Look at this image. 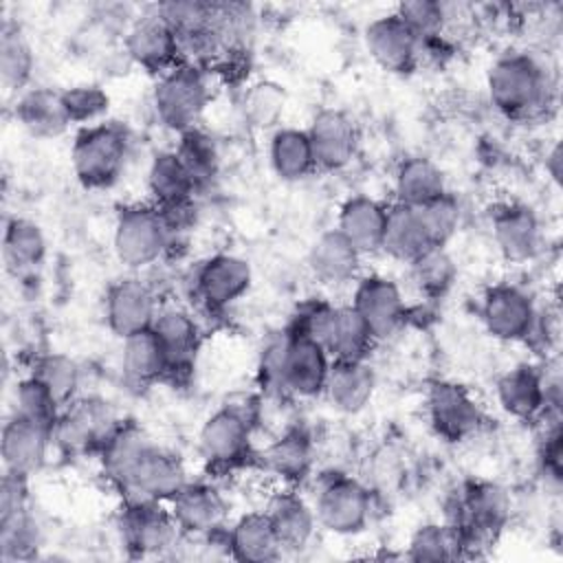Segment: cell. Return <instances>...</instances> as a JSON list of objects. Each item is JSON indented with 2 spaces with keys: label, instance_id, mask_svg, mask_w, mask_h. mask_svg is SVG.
Here are the masks:
<instances>
[{
  "label": "cell",
  "instance_id": "3",
  "mask_svg": "<svg viewBox=\"0 0 563 563\" xmlns=\"http://www.w3.org/2000/svg\"><path fill=\"white\" fill-rule=\"evenodd\" d=\"M169 227L158 207H125L114 224V253L121 264L143 268L154 264L169 246Z\"/></svg>",
  "mask_w": 563,
  "mask_h": 563
},
{
  "label": "cell",
  "instance_id": "38",
  "mask_svg": "<svg viewBox=\"0 0 563 563\" xmlns=\"http://www.w3.org/2000/svg\"><path fill=\"white\" fill-rule=\"evenodd\" d=\"M264 464L286 482H301L312 464L310 440L301 431H288L264 451Z\"/></svg>",
  "mask_w": 563,
  "mask_h": 563
},
{
  "label": "cell",
  "instance_id": "44",
  "mask_svg": "<svg viewBox=\"0 0 563 563\" xmlns=\"http://www.w3.org/2000/svg\"><path fill=\"white\" fill-rule=\"evenodd\" d=\"M15 413L53 431L62 413V405L55 400L44 383H40L35 376H29L20 380L15 389Z\"/></svg>",
  "mask_w": 563,
  "mask_h": 563
},
{
  "label": "cell",
  "instance_id": "25",
  "mask_svg": "<svg viewBox=\"0 0 563 563\" xmlns=\"http://www.w3.org/2000/svg\"><path fill=\"white\" fill-rule=\"evenodd\" d=\"M376 374L365 361H332L325 394L343 413L361 411L374 396Z\"/></svg>",
  "mask_w": 563,
  "mask_h": 563
},
{
  "label": "cell",
  "instance_id": "4",
  "mask_svg": "<svg viewBox=\"0 0 563 563\" xmlns=\"http://www.w3.org/2000/svg\"><path fill=\"white\" fill-rule=\"evenodd\" d=\"M209 103L205 75L194 64L167 70L154 88V108L163 125L176 132L194 130Z\"/></svg>",
  "mask_w": 563,
  "mask_h": 563
},
{
  "label": "cell",
  "instance_id": "14",
  "mask_svg": "<svg viewBox=\"0 0 563 563\" xmlns=\"http://www.w3.org/2000/svg\"><path fill=\"white\" fill-rule=\"evenodd\" d=\"M352 306L376 339L389 336L405 319V299L400 288L380 275H369L358 282Z\"/></svg>",
  "mask_w": 563,
  "mask_h": 563
},
{
  "label": "cell",
  "instance_id": "15",
  "mask_svg": "<svg viewBox=\"0 0 563 563\" xmlns=\"http://www.w3.org/2000/svg\"><path fill=\"white\" fill-rule=\"evenodd\" d=\"M306 132L310 136L314 161L319 167L341 169L356 154V145H358L356 125L341 110L328 108L317 112Z\"/></svg>",
  "mask_w": 563,
  "mask_h": 563
},
{
  "label": "cell",
  "instance_id": "10",
  "mask_svg": "<svg viewBox=\"0 0 563 563\" xmlns=\"http://www.w3.org/2000/svg\"><path fill=\"white\" fill-rule=\"evenodd\" d=\"M508 515L506 493L495 484H473L460 501V519L451 526L462 548L499 530Z\"/></svg>",
  "mask_w": 563,
  "mask_h": 563
},
{
  "label": "cell",
  "instance_id": "39",
  "mask_svg": "<svg viewBox=\"0 0 563 563\" xmlns=\"http://www.w3.org/2000/svg\"><path fill=\"white\" fill-rule=\"evenodd\" d=\"M33 73V51L15 24H4L0 33V77L9 90H20Z\"/></svg>",
  "mask_w": 563,
  "mask_h": 563
},
{
  "label": "cell",
  "instance_id": "35",
  "mask_svg": "<svg viewBox=\"0 0 563 563\" xmlns=\"http://www.w3.org/2000/svg\"><path fill=\"white\" fill-rule=\"evenodd\" d=\"M444 191V174L433 161L413 156L400 163L396 172V196L400 205L420 207Z\"/></svg>",
  "mask_w": 563,
  "mask_h": 563
},
{
  "label": "cell",
  "instance_id": "50",
  "mask_svg": "<svg viewBox=\"0 0 563 563\" xmlns=\"http://www.w3.org/2000/svg\"><path fill=\"white\" fill-rule=\"evenodd\" d=\"M334 317H336V308L334 306L312 301V303H308V306H303L299 310L290 332L299 334V336H306V339H310V341H314V343L325 347L330 330H332V323H334Z\"/></svg>",
  "mask_w": 563,
  "mask_h": 563
},
{
  "label": "cell",
  "instance_id": "47",
  "mask_svg": "<svg viewBox=\"0 0 563 563\" xmlns=\"http://www.w3.org/2000/svg\"><path fill=\"white\" fill-rule=\"evenodd\" d=\"M286 95L275 81H257L244 92V117L257 128H271L279 121Z\"/></svg>",
  "mask_w": 563,
  "mask_h": 563
},
{
  "label": "cell",
  "instance_id": "17",
  "mask_svg": "<svg viewBox=\"0 0 563 563\" xmlns=\"http://www.w3.org/2000/svg\"><path fill=\"white\" fill-rule=\"evenodd\" d=\"M330 354L323 345L288 332L284 356V389L297 396H314L325 389Z\"/></svg>",
  "mask_w": 563,
  "mask_h": 563
},
{
  "label": "cell",
  "instance_id": "8",
  "mask_svg": "<svg viewBox=\"0 0 563 563\" xmlns=\"http://www.w3.org/2000/svg\"><path fill=\"white\" fill-rule=\"evenodd\" d=\"M482 317L495 339L519 341L530 334L537 310L528 292L510 284H499L486 292Z\"/></svg>",
  "mask_w": 563,
  "mask_h": 563
},
{
  "label": "cell",
  "instance_id": "13",
  "mask_svg": "<svg viewBox=\"0 0 563 563\" xmlns=\"http://www.w3.org/2000/svg\"><path fill=\"white\" fill-rule=\"evenodd\" d=\"M156 314V299L147 284L139 279H123L108 290L106 319L117 336L125 339L130 334L150 330Z\"/></svg>",
  "mask_w": 563,
  "mask_h": 563
},
{
  "label": "cell",
  "instance_id": "19",
  "mask_svg": "<svg viewBox=\"0 0 563 563\" xmlns=\"http://www.w3.org/2000/svg\"><path fill=\"white\" fill-rule=\"evenodd\" d=\"M429 416L435 431L453 442L471 435L479 424L477 402L460 385L451 383L431 387Z\"/></svg>",
  "mask_w": 563,
  "mask_h": 563
},
{
  "label": "cell",
  "instance_id": "2",
  "mask_svg": "<svg viewBox=\"0 0 563 563\" xmlns=\"http://www.w3.org/2000/svg\"><path fill=\"white\" fill-rule=\"evenodd\" d=\"M70 158L84 187H110L123 172L128 158V139L117 125H86L75 136Z\"/></svg>",
  "mask_w": 563,
  "mask_h": 563
},
{
  "label": "cell",
  "instance_id": "53",
  "mask_svg": "<svg viewBox=\"0 0 563 563\" xmlns=\"http://www.w3.org/2000/svg\"><path fill=\"white\" fill-rule=\"evenodd\" d=\"M545 169L550 172V176L559 183L561 180V147L554 145L548 156H545Z\"/></svg>",
  "mask_w": 563,
  "mask_h": 563
},
{
  "label": "cell",
  "instance_id": "46",
  "mask_svg": "<svg viewBox=\"0 0 563 563\" xmlns=\"http://www.w3.org/2000/svg\"><path fill=\"white\" fill-rule=\"evenodd\" d=\"M433 246H444L460 227V202L449 191L416 207Z\"/></svg>",
  "mask_w": 563,
  "mask_h": 563
},
{
  "label": "cell",
  "instance_id": "51",
  "mask_svg": "<svg viewBox=\"0 0 563 563\" xmlns=\"http://www.w3.org/2000/svg\"><path fill=\"white\" fill-rule=\"evenodd\" d=\"M286 347H288V332L273 336L264 345V350H262L260 376H262V383L266 387H271V389H284V356H286Z\"/></svg>",
  "mask_w": 563,
  "mask_h": 563
},
{
  "label": "cell",
  "instance_id": "37",
  "mask_svg": "<svg viewBox=\"0 0 563 563\" xmlns=\"http://www.w3.org/2000/svg\"><path fill=\"white\" fill-rule=\"evenodd\" d=\"M2 255L11 271L24 273L42 264L46 255V238L42 229L26 218H11L2 238Z\"/></svg>",
  "mask_w": 563,
  "mask_h": 563
},
{
  "label": "cell",
  "instance_id": "32",
  "mask_svg": "<svg viewBox=\"0 0 563 563\" xmlns=\"http://www.w3.org/2000/svg\"><path fill=\"white\" fill-rule=\"evenodd\" d=\"M497 396L504 411L530 420L545 409L543 376L532 367H515L499 378Z\"/></svg>",
  "mask_w": 563,
  "mask_h": 563
},
{
  "label": "cell",
  "instance_id": "11",
  "mask_svg": "<svg viewBox=\"0 0 563 563\" xmlns=\"http://www.w3.org/2000/svg\"><path fill=\"white\" fill-rule=\"evenodd\" d=\"M198 442L207 462L218 466L238 464L249 453V442H251L249 416H244L235 407L218 409L202 424Z\"/></svg>",
  "mask_w": 563,
  "mask_h": 563
},
{
  "label": "cell",
  "instance_id": "48",
  "mask_svg": "<svg viewBox=\"0 0 563 563\" xmlns=\"http://www.w3.org/2000/svg\"><path fill=\"white\" fill-rule=\"evenodd\" d=\"M396 15L420 37V40H431L440 33L446 11L444 4L433 2V0H409L398 4Z\"/></svg>",
  "mask_w": 563,
  "mask_h": 563
},
{
  "label": "cell",
  "instance_id": "5",
  "mask_svg": "<svg viewBox=\"0 0 563 563\" xmlns=\"http://www.w3.org/2000/svg\"><path fill=\"white\" fill-rule=\"evenodd\" d=\"M185 484L187 477L180 460L152 442L119 490L128 504H161L172 501Z\"/></svg>",
  "mask_w": 563,
  "mask_h": 563
},
{
  "label": "cell",
  "instance_id": "1",
  "mask_svg": "<svg viewBox=\"0 0 563 563\" xmlns=\"http://www.w3.org/2000/svg\"><path fill=\"white\" fill-rule=\"evenodd\" d=\"M488 92L499 112L508 117H528L545 103V73L528 55H504L488 73Z\"/></svg>",
  "mask_w": 563,
  "mask_h": 563
},
{
  "label": "cell",
  "instance_id": "34",
  "mask_svg": "<svg viewBox=\"0 0 563 563\" xmlns=\"http://www.w3.org/2000/svg\"><path fill=\"white\" fill-rule=\"evenodd\" d=\"M271 165L282 180H299L314 167V152L306 130L282 128L271 141Z\"/></svg>",
  "mask_w": 563,
  "mask_h": 563
},
{
  "label": "cell",
  "instance_id": "21",
  "mask_svg": "<svg viewBox=\"0 0 563 563\" xmlns=\"http://www.w3.org/2000/svg\"><path fill=\"white\" fill-rule=\"evenodd\" d=\"M152 330L163 347L167 374L189 369L200 345V332L194 317L180 308H165L156 314Z\"/></svg>",
  "mask_w": 563,
  "mask_h": 563
},
{
  "label": "cell",
  "instance_id": "27",
  "mask_svg": "<svg viewBox=\"0 0 563 563\" xmlns=\"http://www.w3.org/2000/svg\"><path fill=\"white\" fill-rule=\"evenodd\" d=\"M15 117L26 128V132L40 139L59 136L73 123L62 92L51 88L26 90L15 106Z\"/></svg>",
  "mask_w": 563,
  "mask_h": 563
},
{
  "label": "cell",
  "instance_id": "42",
  "mask_svg": "<svg viewBox=\"0 0 563 563\" xmlns=\"http://www.w3.org/2000/svg\"><path fill=\"white\" fill-rule=\"evenodd\" d=\"M40 545V530L29 508L0 519V554L4 561L29 559Z\"/></svg>",
  "mask_w": 563,
  "mask_h": 563
},
{
  "label": "cell",
  "instance_id": "28",
  "mask_svg": "<svg viewBox=\"0 0 563 563\" xmlns=\"http://www.w3.org/2000/svg\"><path fill=\"white\" fill-rule=\"evenodd\" d=\"M227 545L238 561L246 563H266L282 554V543L266 510L240 517L229 532Z\"/></svg>",
  "mask_w": 563,
  "mask_h": 563
},
{
  "label": "cell",
  "instance_id": "31",
  "mask_svg": "<svg viewBox=\"0 0 563 563\" xmlns=\"http://www.w3.org/2000/svg\"><path fill=\"white\" fill-rule=\"evenodd\" d=\"M266 515L273 521L282 550H301L312 539L317 515L301 497L292 493H279L268 504Z\"/></svg>",
  "mask_w": 563,
  "mask_h": 563
},
{
  "label": "cell",
  "instance_id": "41",
  "mask_svg": "<svg viewBox=\"0 0 563 563\" xmlns=\"http://www.w3.org/2000/svg\"><path fill=\"white\" fill-rule=\"evenodd\" d=\"M46 389L55 396V400L66 407L70 405L77 387H79V365L66 354H44L35 361L33 374Z\"/></svg>",
  "mask_w": 563,
  "mask_h": 563
},
{
  "label": "cell",
  "instance_id": "49",
  "mask_svg": "<svg viewBox=\"0 0 563 563\" xmlns=\"http://www.w3.org/2000/svg\"><path fill=\"white\" fill-rule=\"evenodd\" d=\"M73 123H90L108 110V95L99 86H75L62 92Z\"/></svg>",
  "mask_w": 563,
  "mask_h": 563
},
{
  "label": "cell",
  "instance_id": "26",
  "mask_svg": "<svg viewBox=\"0 0 563 563\" xmlns=\"http://www.w3.org/2000/svg\"><path fill=\"white\" fill-rule=\"evenodd\" d=\"M387 207L369 196H354L343 202L336 229L361 251L372 253L383 244Z\"/></svg>",
  "mask_w": 563,
  "mask_h": 563
},
{
  "label": "cell",
  "instance_id": "7",
  "mask_svg": "<svg viewBox=\"0 0 563 563\" xmlns=\"http://www.w3.org/2000/svg\"><path fill=\"white\" fill-rule=\"evenodd\" d=\"M369 493L352 477L328 479L317 497V521L334 534H356L369 519Z\"/></svg>",
  "mask_w": 563,
  "mask_h": 563
},
{
  "label": "cell",
  "instance_id": "45",
  "mask_svg": "<svg viewBox=\"0 0 563 563\" xmlns=\"http://www.w3.org/2000/svg\"><path fill=\"white\" fill-rule=\"evenodd\" d=\"M462 543L451 526H420L409 541L411 561H451L460 554Z\"/></svg>",
  "mask_w": 563,
  "mask_h": 563
},
{
  "label": "cell",
  "instance_id": "16",
  "mask_svg": "<svg viewBox=\"0 0 563 563\" xmlns=\"http://www.w3.org/2000/svg\"><path fill=\"white\" fill-rule=\"evenodd\" d=\"M251 279H253V273L246 260L238 255L220 253L209 257L200 266L196 275V288L200 299L209 308H227L249 290Z\"/></svg>",
  "mask_w": 563,
  "mask_h": 563
},
{
  "label": "cell",
  "instance_id": "40",
  "mask_svg": "<svg viewBox=\"0 0 563 563\" xmlns=\"http://www.w3.org/2000/svg\"><path fill=\"white\" fill-rule=\"evenodd\" d=\"M196 183V189L207 185L218 172V150L209 134L200 130H187L180 134V145L174 150Z\"/></svg>",
  "mask_w": 563,
  "mask_h": 563
},
{
  "label": "cell",
  "instance_id": "20",
  "mask_svg": "<svg viewBox=\"0 0 563 563\" xmlns=\"http://www.w3.org/2000/svg\"><path fill=\"white\" fill-rule=\"evenodd\" d=\"M178 530L172 510H163L161 504H128L123 532L128 545L136 552L152 554L174 545Z\"/></svg>",
  "mask_w": 563,
  "mask_h": 563
},
{
  "label": "cell",
  "instance_id": "43",
  "mask_svg": "<svg viewBox=\"0 0 563 563\" xmlns=\"http://www.w3.org/2000/svg\"><path fill=\"white\" fill-rule=\"evenodd\" d=\"M411 275L424 295L440 297L453 284L455 266L444 246H431L411 262Z\"/></svg>",
  "mask_w": 563,
  "mask_h": 563
},
{
  "label": "cell",
  "instance_id": "23",
  "mask_svg": "<svg viewBox=\"0 0 563 563\" xmlns=\"http://www.w3.org/2000/svg\"><path fill=\"white\" fill-rule=\"evenodd\" d=\"M493 235L508 260H530L541 240L539 218L526 205H506L493 216Z\"/></svg>",
  "mask_w": 563,
  "mask_h": 563
},
{
  "label": "cell",
  "instance_id": "18",
  "mask_svg": "<svg viewBox=\"0 0 563 563\" xmlns=\"http://www.w3.org/2000/svg\"><path fill=\"white\" fill-rule=\"evenodd\" d=\"M51 440H53L51 429L15 413L2 429L4 471L24 475V477L33 475L35 471L42 468Z\"/></svg>",
  "mask_w": 563,
  "mask_h": 563
},
{
  "label": "cell",
  "instance_id": "33",
  "mask_svg": "<svg viewBox=\"0 0 563 563\" xmlns=\"http://www.w3.org/2000/svg\"><path fill=\"white\" fill-rule=\"evenodd\" d=\"M147 185L161 209L187 205L196 191V183L176 152H161L154 156L147 172Z\"/></svg>",
  "mask_w": 563,
  "mask_h": 563
},
{
  "label": "cell",
  "instance_id": "36",
  "mask_svg": "<svg viewBox=\"0 0 563 563\" xmlns=\"http://www.w3.org/2000/svg\"><path fill=\"white\" fill-rule=\"evenodd\" d=\"M376 336L354 306L336 308V317L325 343L328 354L334 361H365Z\"/></svg>",
  "mask_w": 563,
  "mask_h": 563
},
{
  "label": "cell",
  "instance_id": "6",
  "mask_svg": "<svg viewBox=\"0 0 563 563\" xmlns=\"http://www.w3.org/2000/svg\"><path fill=\"white\" fill-rule=\"evenodd\" d=\"M114 429V416L108 402L84 398L62 409L53 427V440L66 453H86L95 446L103 449Z\"/></svg>",
  "mask_w": 563,
  "mask_h": 563
},
{
  "label": "cell",
  "instance_id": "22",
  "mask_svg": "<svg viewBox=\"0 0 563 563\" xmlns=\"http://www.w3.org/2000/svg\"><path fill=\"white\" fill-rule=\"evenodd\" d=\"M227 506L220 493L209 484H185L172 497V515L180 530L207 534L220 528Z\"/></svg>",
  "mask_w": 563,
  "mask_h": 563
},
{
  "label": "cell",
  "instance_id": "9",
  "mask_svg": "<svg viewBox=\"0 0 563 563\" xmlns=\"http://www.w3.org/2000/svg\"><path fill=\"white\" fill-rule=\"evenodd\" d=\"M365 44L374 62L391 73L411 70L422 51V40L396 13L369 22Z\"/></svg>",
  "mask_w": 563,
  "mask_h": 563
},
{
  "label": "cell",
  "instance_id": "12",
  "mask_svg": "<svg viewBox=\"0 0 563 563\" xmlns=\"http://www.w3.org/2000/svg\"><path fill=\"white\" fill-rule=\"evenodd\" d=\"M125 51L132 62L147 70H165L178 57V40L158 7L134 20L125 35Z\"/></svg>",
  "mask_w": 563,
  "mask_h": 563
},
{
  "label": "cell",
  "instance_id": "52",
  "mask_svg": "<svg viewBox=\"0 0 563 563\" xmlns=\"http://www.w3.org/2000/svg\"><path fill=\"white\" fill-rule=\"evenodd\" d=\"M26 497H29L26 477L4 471V477H2V484H0V519L24 510L26 508Z\"/></svg>",
  "mask_w": 563,
  "mask_h": 563
},
{
  "label": "cell",
  "instance_id": "24",
  "mask_svg": "<svg viewBox=\"0 0 563 563\" xmlns=\"http://www.w3.org/2000/svg\"><path fill=\"white\" fill-rule=\"evenodd\" d=\"M361 251L339 231L321 233L308 251V266L323 284H345L361 266Z\"/></svg>",
  "mask_w": 563,
  "mask_h": 563
},
{
  "label": "cell",
  "instance_id": "30",
  "mask_svg": "<svg viewBox=\"0 0 563 563\" xmlns=\"http://www.w3.org/2000/svg\"><path fill=\"white\" fill-rule=\"evenodd\" d=\"M121 369L132 387H147L167 374V361L152 328L123 339Z\"/></svg>",
  "mask_w": 563,
  "mask_h": 563
},
{
  "label": "cell",
  "instance_id": "29",
  "mask_svg": "<svg viewBox=\"0 0 563 563\" xmlns=\"http://www.w3.org/2000/svg\"><path fill=\"white\" fill-rule=\"evenodd\" d=\"M431 246L433 242L429 240V233L416 207L398 202L391 209H387V224L380 244L385 253H389L394 260L411 264Z\"/></svg>",
  "mask_w": 563,
  "mask_h": 563
}]
</instances>
